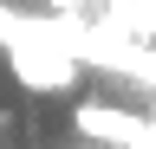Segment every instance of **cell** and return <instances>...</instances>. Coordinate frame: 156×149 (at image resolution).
<instances>
[{"label":"cell","instance_id":"1","mask_svg":"<svg viewBox=\"0 0 156 149\" xmlns=\"http://www.w3.org/2000/svg\"><path fill=\"white\" fill-rule=\"evenodd\" d=\"M78 136H98V143H150V117H130V110H117V104H78Z\"/></svg>","mask_w":156,"mask_h":149},{"label":"cell","instance_id":"2","mask_svg":"<svg viewBox=\"0 0 156 149\" xmlns=\"http://www.w3.org/2000/svg\"><path fill=\"white\" fill-rule=\"evenodd\" d=\"M58 13H85V7H104V0H52Z\"/></svg>","mask_w":156,"mask_h":149},{"label":"cell","instance_id":"3","mask_svg":"<svg viewBox=\"0 0 156 149\" xmlns=\"http://www.w3.org/2000/svg\"><path fill=\"white\" fill-rule=\"evenodd\" d=\"M124 149H150V143H124Z\"/></svg>","mask_w":156,"mask_h":149}]
</instances>
